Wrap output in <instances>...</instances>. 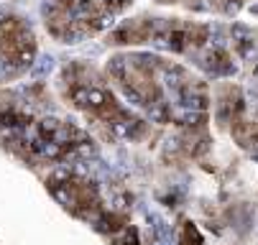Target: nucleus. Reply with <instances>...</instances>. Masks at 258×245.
I'll use <instances>...</instances> for the list:
<instances>
[{
	"mask_svg": "<svg viewBox=\"0 0 258 245\" xmlns=\"http://www.w3.org/2000/svg\"><path fill=\"white\" fill-rule=\"evenodd\" d=\"M181 245H202L200 232H197L189 222H184V227H181Z\"/></svg>",
	"mask_w": 258,
	"mask_h": 245,
	"instance_id": "1",
	"label": "nucleus"
},
{
	"mask_svg": "<svg viewBox=\"0 0 258 245\" xmlns=\"http://www.w3.org/2000/svg\"><path fill=\"white\" fill-rule=\"evenodd\" d=\"M51 69H54V56H41V59H39V66L33 69V74L41 77V74H49Z\"/></svg>",
	"mask_w": 258,
	"mask_h": 245,
	"instance_id": "2",
	"label": "nucleus"
}]
</instances>
